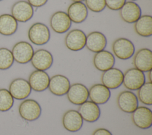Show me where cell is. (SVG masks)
Returning a JSON list of instances; mask_svg holds the SVG:
<instances>
[{
	"label": "cell",
	"instance_id": "obj_35",
	"mask_svg": "<svg viewBox=\"0 0 152 135\" xmlns=\"http://www.w3.org/2000/svg\"><path fill=\"white\" fill-rule=\"evenodd\" d=\"M72 1H73V2H82L83 1H85V0H71Z\"/></svg>",
	"mask_w": 152,
	"mask_h": 135
},
{
	"label": "cell",
	"instance_id": "obj_32",
	"mask_svg": "<svg viewBox=\"0 0 152 135\" xmlns=\"http://www.w3.org/2000/svg\"><path fill=\"white\" fill-rule=\"evenodd\" d=\"M48 0H27V2L33 7L36 8L45 5Z\"/></svg>",
	"mask_w": 152,
	"mask_h": 135
},
{
	"label": "cell",
	"instance_id": "obj_10",
	"mask_svg": "<svg viewBox=\"0 0 152 135\" xmlns=\"http://www.w3.org/2000/svg\"><path fill=\"white\" fill-rule=\"evenodd\" d=\"M131 118L133 123L140 128L147 129L152 125V112L148 107L140 106L132 112Z\"/></svg>",
	"mask_w": 152,
	"mask_h": 135
},
{
	"label": "cell",
	"instance_id": "obj_31",
	"mask_svg": "<svg viewBox=\"0 0 152 135\" xmlns=\"http://www.w3.org/2000/svg\"><path fill=\"white\" fill-rule=\"evenodd\" d=\"M106 6L113 11L119 10L126 2V0H105Z\"/></svg>",
	"mask_w": 152,
	"mask_h": 135
},
{
	"label": "cell",
	"instance_id": "obj_7",
	"mask_svg": "<svg viewBox=\"0 0 152 135\" xmlns=\"http://www.w3.org/2000/svg\"><path fill=\"white\" fill-rule=\"evenodd\" d=\"M11 15L20 22H26L33 16V7L26 1H18L14 3L11 8Z\"/></svg>",
	"mask_w": 152,
	"mask_h": 135
},
{
	"label": "cell",
	"instance_id": "obj_21",
	"mask_svg": "<svg viewBox=\"0 0 152 135\" xmlns=\"http://www.w3.org/2000/svg\"><path fill=\"white\" fill-rule=\"evenodd\" d=\"M78 111L83 120L89 123L96 121L100 116L99 107L91 101H86L80 105Z\"/></svg>",
	"mask_w": 152,
	"mask_h": 135
},
{
	"label": "cell",
	"instance_id": "obj_23",
	"mask_svg": "<svg viewBox=\"0 0 152 135\" xmlns=\"http://www.w3.org/2000/svg\"><path fill=\"white\" fill-rule=\"evenodd\" d=\"M110 97V89L102 83L94 84L88 90V98L97 105L106 103Z\"/></svg>",
	"mask_w": 152,
	"mask_h": 135
},
{
	"label": "cell",
	"instance_id": "obj_36",
	"mask_svg": "<svg viewBox=\"0 0 152 135\" xmlns=\"http://www.w3.org/2000/svg\"><path fill=\"white\" fill-rule=\"evenodd\" d=\"M130 1H137V0H130Z\"/></svg>",
	"mask_w": 152,
	"mask_h": 135
},
{
	"label": "cell",
	"instance_id": "obj_16",
	"mask_svg": "<svg viewBox=\"0 0 152 135\" xmlns=\"http://www.w3.org/2000/svg\"><path fill=\"white\" fill-rule=\"evenodd\" d=\"M119 15L124 22L132 24L141 17V9L136 2L128 1L119 9Z\"/></svg>",
	"mask_w": 152,
	"mask_h": 135
},
{
	"label": "cell",
	"instance_id": "obj_4",
	"mask_svg": "<svg viewBox=\"0 0 152 135\" xmlns=\"http://www.w3.org/2000/svg\"><path fill=\"white\" fill-rule=\"evenodd\" d=\"M18 112L22 118L26 121H33L39 118L41 115L42 108L36 101L27 99L20 104Z\"/></svg>",
	"mask_w": 152,
	"mask_h": 135
},
{
	"label": "cell",
	"instance_id": "obj_3",
	"mask_svg": "<svg viewBox=\"0 0 152 135\" xmlns=\"http://www.w3.org/2000/svg\"><path fill=\"white\" fill-rule=\"evenodd\" d=\"M145 82V77L144 72L135 68L128 69L124 73L122 83L129 90H138Z\"/></svg>",
	"mask_w": 152,
	"mask_h": 135
},
{
	"label": "cell",
	"instance_id": "obj_1",
	"mask_svg": "<svg viewBox=\"0 0 152 135\" xmlns=\"http://www.w3.org/2000/svg\"><path fill=\"white\" fill-rule=\"evenodd\" d=\"M50 33L48 26L42 22H35L28 30V38L35 45L42 46L50 40Z\"/></svg>",
	"mask_w": 152,
	"mask_h": 135
},
{
	"label": "cell",
	"instance_id": "obj_24",
	"mask_svg": "<svg viewBox=\"0 0 152 135\" xmlns=\"http://www.w3.org/2000/svg\"><path fill=\"white\" fill-rule=\"evenodd\" d=\"M66 14L72 22L80 24L86 20L88 10L86 5L82 2H74L68 7Z\"/></svg>",
	"mask_w": 152,
	"mask_h": 135
},
{
	"label": "cell",
	"instance_id": "obj_18",
	"mask_svg": "<svg viewBox=\"0 0 152 135\" xmlns=\"http://www.w3.org/2000/svg\"><path fill=\"white\" fill-rule=\"evenodd\" d=\"M49 81L50 77L45 71L36 70L29 75L28 82L31 89L36 92H42L48 88Z\"/></svg>",
	"mask_w": 152,
	"mask_h": 135
},
{
	"label": "cell",
	"instance_id": "obj_6",
	"mask_svg": "<svg viewBox=\"0 0 152 135\" xmlns=\"http://www.w3.org/2000/svg\"><path fill=\"white\" fill-rule=\"evenodd\" d=\"M86 37L81 30H71L67 33L65 37V44L66 48L71 51H80L86 46Z\"/></svg>",
	"mask_w": 152,
	"mask_h": 135
},
{
	"label": "cell",
	"instance_id": "obj_15",
	"mask_svg": "<svg viewBox=\"0 0 152 135\" xmlns=\"http://www.w3.org/2000/svg\"><path fill=\"white\" fill-rule=\"evenodd\" d=\"M124 79V73L119 69L112 68L102 73L101 81L103 85L109 89L119 88L122 84Z\"/></svg>",
	"mask_w": 152,
	"mask_h": 135
},
{
	"label": "cell",
	"instance_id": "obj_37",
	"mask_svg": "<svg viewBox=\"0 0 152 135\" xmlns=\"http://www.w3.org/2000/svg\"><path fill=\"white\" fill-rule=\"evenodd\" d=\"M2 1V0H0V1Z\"/></svg>",
	"mask_w": 152,
	"mask_h": 135
},
{
	"label": "cell",
	"instance_id": "obj_8",
	"mask_svg": "<svg viewBox=\"0 0 152 135\" xmlns=\"http://www.w3.org/2000/svg\"><path fill=\"white\" fill-rule=\"evenodd\" d=\"M72 21L65 12L58 11L51 15L50 26L52 30L58 34H64L71 28Z\"/></svg>",
	"mask_w": 152,
	"mask_h": 135
},
{
	"label": "cell",
	"instance_id": "obj_22",
	"mask_svg": "<svg viewBox=\"0 0 152 135\" xmlns=\"http://www.w3.org/2000/svg\"><path fill=\"white\" fill-rule=\"evenodd\" d=\"M115 59L113 54L107 51L102 50L96 53L93 57V65L100 71L104 72L113 67Z\"/></svg>",
	"mask_w": 152,
	"mask_h": 135
},
{
	"label": "cell",
	"instance_id": "obj_11",
	"mask_svg": "<svg viewBox=\"0 0 152 135\" xmlns=\"http://www.w3.org/2000/svg\"><path fill=\"white\" fill-rule=\"evenodd\" d=\"M8 91L13 98L22 100L30 95L31 88L28 81L23 78H16L10 83Z\"/></svg>",
	"mask_w": 152,
	"mask_h": 135
},
{
	"label": "cell",
	"instance_id": "obj_17",
	"mask_svg": "<svg viewBox=\"0 0 152 135\" xmlns=\"http://www.w3.org/2000/svg\"><path fill=\"white\" fill-rule=\"evenodd\" d=\"M70 86V82L67 77L58 74L50 78L48 88L52 94L62 96L66 94Z\"/></svg>",
	"mask_w": 152,
	"mask_h": 135
},
{
	"label": "cell",
	"instance_id": "obj_12",
	"mask_svg": "<svg viewBox=\"0 0 152 135\" xmlns=\"http://www.w3.org/2000/svg\"><path fill=\"white\" fill-rule=\"evenodd\" d=\"M30 61L32 66L36 70L45 71L52 66L53 58L50 52L40 49L34 52Z\"/></svg>",
	"mask_w": 152,
	"mask_h": 135
},
{
	"label": "cell",
	"instance_id": "obj_27",
	"mask_svg": "<svg viewBox=\"0 0 152 135\" xmlns=\"http://www.w3.org/2000/svg\"><path fill=\"white\" fill-rule=\"evenodd\" d=\"M138 99L145 105H152V82H145L144 85L138 89Z\"/></svg>",
	"mask_w": 152,
	"mask_h": 135
},
{
	"label": "cell",
	"instance_id": "obj_19",
	"mask_svg": "<svg viewBox=\"0 0 152 135\" xmlns=\"http://www.w3.org/2000/svg\"><path fill=\"white\" fill-rule=\"evenodd\" d=\"M64 127L71 132H76L81 129L83 124V119L78 111L69 110L66 111L62 117Z\"/></svg>",
	"mask_w": 152,
	"mask_h": 135
},
{
	"label": "cell",
	"instance_id": "obj_33",
	"mask_svg": "<svg viewBox=\"0 0 152 135\" xmlns=\"http://www.w3.org/2000/svg\"><path fill=\"white\" fill-rule=\"evenodd\" d=\"M92 135H112V134L106 128H99L94 130Z\"/></svg>",
	"mask_w": 152,
	"mask_h": 135
},
{
	"label": "cell",
	"instance_id": "obj_14",
	"mask_svg": "<svg viewBox=\"0 0 152 135\" xmlns=\"http://www.w3.org/2000/svg\"><path fill=\"white\" fill-rule=\"evenodd\" d=\"M66 95L71 103L80 105L87 101L88 98V89L82 83H75L70 86Z\"/></svg>",
	"mask_w": 152,
	"mask_h": 135
},
{
	"label": "cell",
	"instance_id": "obj_9",
	"mask_svg": "<svg viewBox=\"0 0 152 135\" xmlns=\"http://www.w3.org/2000/svg\"><path fill=\"white\" fill-rule=\"evenodd\" d=\"M119 108L126 113L133 112L138 107V99L136 95L130 91H124L117 97Z\"/></svg>",
	"mask_w": 152,
	"mask_h": 135
},
{
	"label": "cell",
	"instance_id": "obj_28",
	"mask_svg": "<svg viewBox=\"0 0 152 135\" xmlns=\"http://www.w3.org/2000/svg\"><path fill=\"white\" fill-rule=\"evenodd\" d=\"M14 104V98L8 90L0 89V111L5 112L10 110Z\"/></svg>",
	"mask_w": 152,
	"mask_h": 135
},
{
	"label": "cell",
	"instance_id": "obj_34",
	"mask_svg": "<svg viewBox=\"0 0 152 135\" xmlns=\"http://www.w3.org/2000/svg\"><path fill=\"white\" fill-rule=\"evenodd\" d=\"M148 79H149V82H152V78H151V74H152V72L151 70L148 72Z\"/></svg>",
	"mask_w": 152,
	"mask_h": 135
},
{
	"label": "cell",
	"instance_id": "obj_2",
	"mask_svg": "<svg viewBox=\"0 0 152 135\" xmlns=\"http://www.w3.org/2000/svg\"><path fill=\"white\" fill-rule=\"evenodd\" d=\"M112 49L114 55L121 60L130 59L135 53V47L133 43L124 37L116 39L112 43Z\"/></svg>",
	"mask_w": 152,
	"mask_h": 135
},
{
	"label": "cell",
	"instance_id": "obj_20",
	"mask_svg": "<svg viewBox=\"0 0 152 135\" xmlns=\"http://www.w3.org/2000/svg\"><path fill=\"white\" fill-rule=\"evenodd\" d=\"M107 39L104 34L100 31L90 32L86 37V46L90 51L97 53L104 50Z\"/></svg>",
	"mask_w": 152,
	"mask_h": 135
},
{
	"label": "cell",
	"instance_id": "obj_29",
	"mask_svg": "<svg viewBox=\"0 0 152 135\" xmlns=\"http://www.w3.org/2000/svg\"><path fill=\"white\" fill-rule=\"evenodd\" d=\"M14 57L11 50L7 48H0V70L9 69L14 63Z\"/></svg>",
	"mask_w": 152,
	"mask_h": 135
},
{
	"label": "cell",
	"instance_id": "obj_25",
	"mask_svg": "<svg viewBox=\"0 0 152 135\" xmlns=\"http://www.w3.org/2000/svg\"><path fill=\"white\" fill-rule=\"evenodd\" d=\"M135 33L143 37H149L152 36V17L150 15H143L134 22Z\"/></svg>",
	"mask_w": 152,
	"mask_h": 135
},
{
	"label": "cell",
	"instance_id": "obj_26",
	"mask_svg": "<svg viewBox=\"0 0 152 135\" xmlns=\"http://www.w3.org/2000/svg\"><path fill=\"white\" fill-rule=\"evenodd\" d=\"M18 27V22L10 14H4L0 15V34L4 36H11Z\"/></svg>",
	"mask_w": 152,
	"mask_h": 135
},
{
	"label": "cell",
	"instance_id": "obj_30",
	"mask_svg": "<svg viewBox=\"0 0 152 135\" xmlns=\"http://www.w3.org/2000/svg\"><path fill=\"white\" fill-rule=\"evenodd\" d=\"M85 2L87 9L94 12H100L106 7L105 0H85Z\"/></svg>",
	"mask_w": 152,
	"mask_h": 135
},
{
	"label": "cell",
	"instance_id": "obj_13",
	"mask_svg": "<svg viewBox=\"0 0 152 135\" xmlns=\"http://www.w3.org/2000/svg\"><path fill=\"white\" fill-rule=\"evenodd\" d=\"M133 64L135 68L142 72H148L152 69V52L147 48L138 50L134 56Z\"/></svg>",
	"mask_w": 152,
	"mask_h": 135
},
{
	"label": "cell",
	"instance_id": "obj_5",
	"mask_svg": "<svg viewBox=\"0 0 152 135\" xmlns=\"http://www.w3.org/2000/svg\"><path fill=\"white\" fill-rule=\"evenodd\" d=\"M11 52L15 62L20 64H26L31 60L34 51L29 43L21 41L14 44Z\"/></svg>",
	"mask_w": 152,
	"mask_h": 135
}]
</instances>
